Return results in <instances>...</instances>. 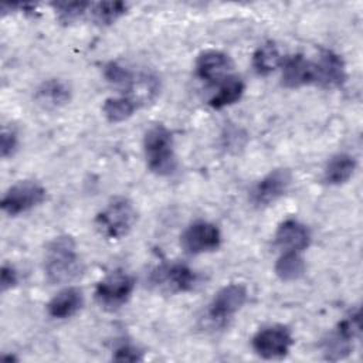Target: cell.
Returning a JSON list of instances; mask_svg holds the SVG:
<instances>
[{
	"label": "cell",
	"instance_id": "cell-12",
	"mask_svg": "<svg viewBox=\"0 0 363 363\" xmlns=\"http://www.w3.org/2000/svg\"><path fill=\"white\" fill-rule=\"evenodd\" d=\"M313 62V84L322 88H337L346 81L343 58L332 50H320Z\"/></svg>",
	"mask_w": 363,
	"mask_h": 363
},
{
	"label": "cell",
	"instance_id": "cell-1",
	"mask_svg": "<svg viewBox=\"0 0 363 363\" xmlns=\"http://www.w3.org/2000/svg\"><path fill=\"white\" fill-rule=\"evenodd\" d=\"M44 272L51 284H68L82 275L84 262L71 235H58L47 245Z\"/></svg>",
	"mask_w": 363,
	"mask_h": 363
},
{
	"label": "cell",
	"instance_id": "cell-9",
	"mask_svg": "<svg viewBox=\"0 0 363 363\" xmlns=\"http://www.w3.org/2000/svg\"><path fill=\"white\" fill-rule=\"evenodd\" d=\"M291 183L292 173L288 169H274L255 183L250 191V200L258 208L268 207L288 191Z\"/></svg>",
	"mask_w": 363,
	"mask_h": 363
},
{
	"label": "cell",
	"instance_id": "cell-18",
	"mask_svg": "<svg viewBox=\"0 0 363 363\" xmlns=\"http://www.w3.org/2000/svg\"><path fill=\"white\" fill-rule=\"evenodd\" d=\"M357 162L349 153H336L333 155L325 169H323V180L329 186H340L350 180L356 170Z\"/></svg>",
	"mask_w": 363,
	"mask_h": 363
},
{
	"label": "cell",
	"instance_id": "cell-27",
	"mask_svg": "<svg viewBox=\"0 0 363 363\" xmlns=\"http://www.w3.org/2000/svg\"><path fill=\"white\" fill-rule=\"evenodd\" d=\"M112 359L115 362H140L143 359V352L132 343H122L113 350Z\"/></svg>",
	"mask_w": 363,
	"mask_h": 363
},
{
	"label": "cell",
	"instance_id": "cell-5",
	"mask_svg": "<svg viewBox=\"0 0 363 363\" xmlns=\"http://www.w3.org/2000/svg\"><path fill=\"white\" fill-rule=\"evenodd\" d=\"M133 289L135 278L122 269H116L96 284L95 301L106 311H116L130 299Z\"/></svg>",
	"mask_w": 363,
	"mask_h": 363
},
{
	"label": "cell",
	"instance_id": "cell-25",
	"mask_svg": "<svg viewBox=\"0 0 363 363\" xmlns=\"http://www.w3.org/2000/svg\"><path fill=\"white\" fill-rule=\"evenodd\" d=\"M57 20L61 24H71L89 11L91 3L88 1H55L51 4Z\"/></svg>",
	"mask_w": 363,
	"mask_h": 363
},
{
	"label": "cell",
	"instance_id": "cell-26",
	"mask_svg": "<svg viewBox=\"0 0 363 363\" xmlns=\"http://www.w3.org/2000/svg\"><path fill=\"white\" fill-rule=\"evenodd\" d=\"M18 146V138L13 128L3 126L1 136H0V155L3 159L13 156Z\"/></svg>",
	"mask_w": 363,
	"mask_h": 363
},
{
	"label": "cell",
	"instance_id": "cell-17",
	"mask_svg": "<svg viewBox=\"0 0 363 363\" xmlns=\"http://www.w3.org/2000/svg\"><path fill=\"white\" fill-rule=\"evenodd\" d=\"M84 305V294L77 286H68L55 294L47 303V312L54 319H68Z\"/></svg>",
	"mask_w": 363,
	"mask_h": 363
},
{
	"label": "cell",
	"instance_id": "cell-2",
	"mask_svg": "<svg viewBox=\"0 0 363 363\" xmlns=\"http://www.w3.org/2000/svg\"><path fill=\"white\" fill-rule=\"evenodd\" d=\"M143 153L147 169L157 176H170L177 167L172 132L164 125L150 126L143 136Z\"/></svg>",
	"mask_w": 363,
	"mask_h": 363
},
{
	"label": "cell",
	"instance_id": "cell-13",
	"mask_svg": "<svg viewBox=\"0 0 363 363\" xmlns=\"http://www.w3.org/2000/svg\"><path fill=\"white\" fill-rule=\"evenodd\" d=\"M234 62L231 57L218 50H206L197 55L196 74L206 82L221 84L231 77Z\"/></svg>",
	"mask_w": 363,
	"mask_h": 363
},
{
	"label": "cell",
	"instance_id": "cell-20",
	"mask_svg": "<svg viewBox=\"0 0 363 363\" xmlns=\"http://www.w3.org/2000/svg\"><path fill=\"white\" fill-rule=\"evenodd\" d=\"M244 89H245L244 81L240 77L231 75L220 84L217 94L210 98L208 105L213 109H223L225 106H230L241 99Z\"/></svg>",
	"mask_w": 363,
	"mask_h": 363
},
{
	"label": "cell",
	"instance_id": "cell-28",
	"mask_svg": "<svg viewBox=\"0 0 363 363\" xmlns=\"http://www.w3.org/2000/svg\"><path fill=\"white\" fill-rule=\"evenodd\" d=\"M18 282V274L16 268L10 264H3L0 269V286L1 292H6L7 289H11Z\"/></svg>",
	"mask_w": 363,
	"mask_h": 363
},
{
	"label": "cell",
	"instance_id": "cell-4",
	"mask_svg": "<svg viewBox=\"0 0 363 363\" xmlns=\"http://www.w3.org/2000/svg\"><path fill=\"white\" fill-rule=\"evenodd\" d=\"M360 333L359 311L345 316L322 342V353L326 360L337 362L346 359L353 350V340Z\"/></svg>",
	"mask_w": 363,
	"mask_h": 363
},
{
	"label": "cell",
	"instance_id": "cell-3",
	"mask_svg": "<svg viewBox=\"0 0 363 363\" xmlns=\"http://www.w3.org/2000/svg\"><path fill=\"white\" fill-rule=\"evenodd\" d=\"M138 211L126 197H113L95 217L98 233L106 240H121L135 227Z\"/></svg>",
	"mask_w": 363,
	"mask_h": 363
},
{
	"label": "cell",
	"instance_id": "cell-6",
	"mask_svg": "<svg viewBox=\"0 0 363 363\" xmlns=\"http://www.w3.org/2000/svg\"><path fill=\"white\" fill-rule=\"evenodd\" d=\"M47 191L35 180H20L10 186L1 197L0 206L7 216H18L26 213L45 200Z\"/></svg>",
	"mask_w": 363,
	"mask_h": 363
},
{
	"label": "cell",
	"instance_id": "cell-7",
	"mask_svg": "<svg viewBox=\"0 0 363 363\" xmlns=\"http://www.w3.org/2000/svg\"><path fill=\"white\" fill-rule=\"evenodd\" d=\"M254 352L267 360L282 359L294 345L291 330L284 325H271L259 329L251 340Z\"/></svg>",
	"mask_w": 363,
	"mask_h": 363
},
{
	"label": "cell",
	"instance_id": "cell-21",
	"mask_svg": "<svg viewBox=\"0 0 363 363\" xmlns=\"http://www.w3.org/2000/svg\"><path fill=\"white\" fill-rule=\"evenodd\" d=\"M274 271L281 281L291 282L303 277L306 264L301 252H281L275 262Z\"/></svg>",
	"mask_w": 363,
	"mask_h": 363
},
{
	"label": "cell",
	"instance_id": "cell-19",
	"mask_svg": "<svg viewBox=\"0 0 363 363\" xmlns=\"http://www.w3.org/2000/svg\"><path fill=\"white\" fill-rule=\"evenodd\" d=\"M282 60L278 45L274 41H265L254 51L252 67L258 75L265 77L281 67Z\"/></svg>",
	"mask_w": 363,
	"mask_h": 363
},
{
	"label": "cell",
	"instance_id": "cell-15",
	"mask_svg": "<svg viewBox=\"0 0 363 363\" xmlns=\"http://www.w3.org/2000/svg\"><path fill=\"white\" fill-rule=\"evenodd\" d=\"M282 85L286 88H301L313 84V62L303 54L288 55L281 62Z\"/></svg>",
	"mask_w": 363,
	"mask_h": 363
},
{
	"label": "cell",
	"instance_id": "cell-14",
	"mask_svg": "<svg viewBox=\"0 0 363 363\" xmlns=\"http://www.w3.org/2000/svg\"><path fill=\"white\" fill-rule=\"evenodd\" d=\"M274 241L281 252H302L311 244V231L301 221L288 218L278 225Z\"/></svg>",
	"mask_w": 363,
	"mask_h": 363
},
{
	"label": "cell",
	"instance_id": "cell-16",
	"mask_svg": "<svg viewBox=\"0 0 363 363\" xmlns=\"http://www.w3.org/2000/svg\"><path fill=\"white\" fill-rule=\"evenodd\" d=\"M35 102L44 109H57L71 101V86L61 78H50L37 88Z\"/></svg>",
	"mask_w": 363,
	"mask_h": 363
},
{
	"label": "cell",
	"instance_id": "cell-22",
	"mask_svg": "<svg viewBox=\"0 0 363 363\" xmlns=\"http://www.w3.org/2000/svg\"><path fill=\"white\" fill-rule=\"evenodd\" d=\"M138 106L139 104L130 96H111L105 99L102 112L108 122L119 123L129 119L135 113Z\"/></svg>",
	"mask_w": 363,
	"mask_h": 363
},
{
	"label": "cell",
	"instance_id": "cell-24",
	"mask_svg": "<svg viewBox=\"0 0 363 363\" xmlns=\"http://www.w3.org/2000/svg\"><path fill=\"white\" fill-rule=\"evenodd\" d=\"M104 77L106 78V81L109 84H112L113 86L122 88L123 91H132V88L136 84V77L135 74L128 69L126 67H123L122 64L116 62V61H111L105 65L104 68Z\"/></svg>",
	"mask_w": 363,
	"mask_h": 363
},
{
	"label": "cell",
	"instance_id": "cell-8",
	"mask_svg": "<svg viewBox=\"0 0 363 363\" xmlns=\"http://www.w3.org/2000/svg\"><path fill=\"white\" fill-rule=\"evenodd\" d=\"M247 288L242 284H228L220 288L208 303L207 315L211 322L225 325L245 303Z\"/></svg>",
	"mask_w": 363,
	"mask_h": 363
},
{
	"label": "cell",
	"instance_id": "cell-10",
	"mask_svg": "<svg viewBox=\"0 0 363 363\" xmlns=\"http://www.w3.org/2000/svg\"><path fill=\"white\" fill-rule=\"evenodd\" d=\"M180 244L183 250L191 255L211 252L221 245V233L216 224L197 220L183 231Z\"/></svg>",
	"mask_w": 363,
	"mask_h": 363
},
{
	"label": "cell",
	"instance_id": "cell-11",
	"mask_svg": "<svg viewBox=\"0 0 363 363\" xmlns=\"http://www.w3.org/2000/svg\"><path fill=\"white\" fill-rule=\"evenodd\" d=\"M152 284L164 292H187L197 284V274L186 264L172 262L159 265L152 272Z\"/></svg>",
	"mask_w": 363,
	"mask_h": 363
},
{
	"label": "cell",
	"instance_id": "cell-23",
	"mask_svg": "<svg viewBox=\"0 0 363 363\" xmlns=\"http://www.w3.org/2000/svg\"><path fill=\"white\" fill-rule=\"evenodd\" d=\"M128 11V4L123 1H98L91 3L89 14L98 26H111Z\"/></svg>",
	"mask_w": 363,
	"mask_h": 363
}]
</instances>
